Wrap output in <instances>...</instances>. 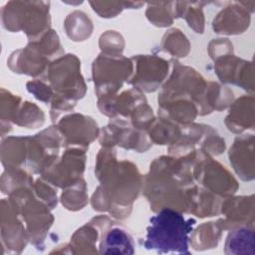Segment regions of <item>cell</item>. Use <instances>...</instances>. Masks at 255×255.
<instances>
[{
	"label": "cell",
	"instance_id": "9c48e42d",
	"mask_svg": "<svg viewBox=\"0 0 255 255\" xmlns=\"http://www.w3.org/2000/svg\"><path fill=\"white\" fill-rule=\"evenodd\" d=\"M222 228L217 222H208L197 227L189 237L191 247L196 251L216 248L221 237Z\"/></svg>",
	"mask_w": 255,
	"mask_h": 255
},
{
	"label": "cell",
	"instance_id": "3957f363",
	"mask_svg": "<svg viewBox=\"0 0 255 255\" xmlns=\"http://www.w3.org/2000/svg\"><path fill=\"white\" fill-rule=\"evenodd\" d=\"M132 71V63L120 56L101 55L93 65V76L95 79L97 94L99 97L112 96L128 78Z\"/></svg>",
	"mask_w": 255,
	"mask_h": 255
},
{
	"label": "cell",
	"instance_id": "5b68a950",
	"mask_svg": "<svg viewBox=\"0 0 255 255\" xmlns=\"http://www.w3.org/2000/svg\"><path fill=\"white\" fill-rule=\"evenodd\" d=\"M101 223V217L94 218L89 224L83 226L75 232L68 244L70 253L73 254H96L97 242L101 240L104 232L111 226L110 220L107 218L104 224Z\"/></svg>",
	"mask_w": 255,
	"mask_h": 255
},
{
	"label": "cell",
	"instance_id": "8fae6325",
	"mask_svg": "<svg viewBox=\"0 0 255 255\" xmlns=\"http://www.w3.org/2000/svg\"><path fill=\"white\" fill-rule=\"evenodd\" d=\"M28 90L35 95V97L41 101L49 102L52 98V90L43 82L34 81L27 84Z\"/></svg>",
	"mask_w": 255,
	"mask_h": 255
},
{
	"label": "cell",
	"instance_id": "30bf717a",
	"mask_svg": "<svg viewBox=\"0 0 255 255\" xmlns=\"http://www.w3.org/2000/svg\"><path fill=\"white\" fill-rule=\"evenodd\" d=\"M234 122L228 124V128L232 131L239 132L245 128H248V126H253V98H242L238 100L230 111L229 116L226 120L234 119L239 117Z\"/></svg>",
	"mask_w": 255,
	"mask_h": 255
},
{
	"label": "cell",
	"instance_id": "52a82bcc",
	"mask_svg": "<svg viewBox=\"0 0 255 255\" xmlns=\"http://www.w3.org/2000/svg\"><path fill=\"white\" fill-rule=\"evenodd\" d=\"M249 137L237 138L229 152L230 162L244 180L253 178V138L249 142Z\"/></svg>",
	"mask_w": 255,
	"mask_h": 255
},
{
	"label": "cell",
	"instance_id": "277c9868",
	"mask_svg": "<svg viewBox=\"0 0 255 255\" xmlns=\"http://www.w3.org/2000/svg\"><path fill=\"white\" fill-rule=\"evenodd\" d=\"M137 70L130 84L146 92L154 91L167 74L168 63L161 58L153 56L136 57Z\"/></svg>",
	"mask_w": 255,
	"mask_h": 255
},
{
	"label": "cell",
	"instance_id": "6da1fadb",
	"mask_svg": "<svg viewBox=\"0 0 255 255\" xmlns=\"http://www.w3.org/2000/svg\"><path fill=\"white\" fill-rule=\"evenodd\" d=\"M195 223V219H186L178 210L161 208L149 219L143 247L158 253L190 254L189 234Z\"/></svg>",
	"mask_w": 255,
	"mask_h": 255
},
{
	"label": "cell",
	"instance_id": "ba28073f",
	"mask_svg": "<svg viewBox=\"0 0 255 255\" xmlns=\"http://www.w3.org/2000/svg\"><path fill=\"white\" fill-rule=\"evenodd\" d=\"M225 254H255L254 229L253 226H241L232 229L228 234L225 247Z\"/></svg>",
	"mask_w": 255,
	"mask_h": 255
},
{
	"label": "cell",
	"instance_id": "8992f818",
	"mask_svg": "<svg viewBox=\"0 0 255 255\" xmlns=\"http://www.w3.org/2000/svg\"><path fill=\"white\" fill-rule=\"evenodd\" d=\"M134 251L131 235L121 227L110 226L100 240V254H133Z\"/></svg>",
	"mask_w": 255,
	"mask_h": 255
},
{
	"label": "cell",
	"instance_id": "7a4b0ae2",
	"mask_svg": "<svg viewBox=\"0 0 255 255\" xmlns=\"http://www.w3.org/2000/svg\"><path fill=\"white\" fill-rule=\"evenodd\" d=\"M49 81L60 97L53 101L56 111L70 110L75 106L74 99L82 98L86 86L80 74V63L74 55L63 57L53 63L49 70Z\"/></svg>",
	"mask_w": 255,
	"mask_h": 255
}]
</instances>
